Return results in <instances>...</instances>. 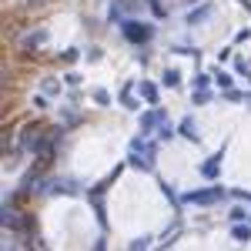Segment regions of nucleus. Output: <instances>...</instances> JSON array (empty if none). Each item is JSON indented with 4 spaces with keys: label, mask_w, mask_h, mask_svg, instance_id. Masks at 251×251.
<instances>
[{
    "label": "nucleus",
    "mask_w": 251,
    "mask_h": 251,
    "mask_svg": "<svg viewBox=\"0 0 251 251\" xmlns=\"http://www.w3.org/2000/svg\"><path fill=\"white\" fill-rule=\"evenodd\" d=\"M127 161L134 164L137 171H151V168H154V148H151V144H144V141H134Z\"/></svg>",
    "instance_id": "obj_1"
},
{
    "label": "nucleus",
    "mask_w": 251,
    "mask_h": 251,
    "mask_svg": "<svg viewBox=\"0 0 251 251\" xmlns=\"http://www.w3.org/2000/svg\"><path fill=\"white\" fill-rule=\"evenodd\" d=\"M221 194H225L221 188H204V191H188L181 201H184V204H191V208H204V204H218V201H221Z\"/></svg>",
    "instance_id": "obj_2"
},
{
    "label": "nucleus",
    "mask_w": 251,
    "mask_h": 251,
    "mask_svg": "<svg viewBox=\"0 0 251 251\" xmlns=\"http://www.w3.org/2000/svg\"><path fill=\"white\" fill-rule=\"evenodd\" d=\"M141 127H144V131H154L157 127L161 137H171V124H168V114H164V111H148V114L141 117Z\"/></svg>",
    "instance_id": "obj_3"
},
{
    "label": "nucleus",
    "mask_w": 251,
    "mask_h": 251,
    "mask_svg": "<svg viewBox=\"0 0 251 251\" xmlns=\"http://www.w3.org/2000/svg\"><path fill=\"white\" fill-rule=\"evenodd\" d=\"M124 14H141V0H114V3H111V20H117V24H121V20H124Z\"/></svg>",
    "instance_id": "obj_4"
},
{
    "label": "nucleus",
    "mask_w": 251,
    "mask_h": 251,
    "mask_svg": "<svg viewBox=\"0 0 251 251\" xmlns=\"http://www.w3.org/2000/svg\"><path fill=\"white\" fill-rule=\"evenodd\" d=\"M124 34H127V40H137V44L154 37V30H151L148 24H124Z\"/></svg>",
    "instance_id": "obj_5"
},
{
    "label": "nucleus",
    "mask_w": 251,
    "mask_h": 251,
    "mask_svg": "<svg viewBox=\"0 0 251 251\" xmlns=\"http://www.w3.org/2000/svg\"><path fill=\"white\" fill-rule=\"evenodd\" d=\"M218 171H221V154L208 157V161L201 164V174H204V177H218Z\"/></svg>",
    "instance_id": "obj_6"
},
{
    "label": "nucleus",
    "mask_w": 251,
    "mask_h": 251,
    "mask_svg": "<svg viewBox=\"0 0 251 251\" xmlns=\"http://www.w3.org/2000/svg\"><path fill=\"white\" fill-rule=\"evenodd\" d=\"M50 191H54V194H71V191H77V184H71V177H60V184L54 181Z\"/></svg>",
    "instance_id": "obj_7"
},
{
    "label": "nucleus",
    "mask_w": 251,
    "mask_h": 251,
    "mask_svg": "<svg viewBox=\"0 0 251 251\" xmlns=\"http://www.w3.org/2000/svg\"><path fill=\"white\" fill-rule=\"evenodd\" d=\"M3 251H27V248H24L20 234H7V238H3Z\"/></svg>",
    "instance_id": "obj_8"
},
{
    "label": "nucleus",
    "mask_w": 251,
    "mask_h": 251,
    "mask_svg": "<svg viewBox=\"0 0 251 251\" xmlns=\"http://www.w3.org/2000/svg\"><path fill=\"white\" fill-rule=\"evenodd\" d=\"M141 94H144V100H148V104H157V87H154V84L141 80Z\"/></svg>",
    "instance_id": "obj_9"
},
{
    "label": "nucleus",
    "mask_w": 251,
    "mask_h": 251,
    "mask_svg": "<svg viewBox=\"0 0 251 251\" xmlns=\"http://www.w3.org/2000/svg\"><path fill=\"white\" fill-rule=\"evenodd\" d=\"M208 14H211V7L204 3V7H198V10H191V14H188V24H201V20L208 17Z\"/></svg>",
    "instance_id": "obj_10"
},
{
    "label": "nucleus",
    "mask_w": 251,
    "mask_h": 251,
    "mask_svg": "<svg viewBox=\"0 0 251 251\" xmlns=\"http://www.w3.org/2000/svg\"><path fill=\"white\" fill-rule=\"evenodd\" d=\"M181 134L191 137V141H198V131H194V121H191V117H184V121H181Z\"/></svg>",
    "instance_id": "obj_11"
},
{
    "label": "nucleus",
    "mask_w": 251,
    "mask_h": 251,
    "mask_svg": "<svg viewBox=\"0 0 251 251\" xmlns=\"http://www.w3.org/2000/svg\"><path fill=\"white\" fill-rule=\"evenodd\" d=\"M231 234H234V241H248V238H251V228H248V225H238Z\"/></svg>",
    "instance_id": "obj_12"
},
{
    "label": "nucleus",
    "mask_w": 251,
    "mask_h": 251,
    "mask_svg": "<svg viewBox=\"0 0 251 251\" xmlns=\"http://www.w3.org/2000/svg\"><path fill=\"white\" fill-rule=\"evenodd\" d=\"M214 80H218V84H221V87H231V77H228V74H225V71H214Z\"/></svg>",
    "instance_id": "obj_13"
},
{
    "label": "nucleus",
    "mask_w": 251,
    "mask_h": 251,
    "mask_svg": "<svg viewBox=\"0 0 251 251\" xmlns=\"http://www.w3.org/2000/svg\"><path fill=\"white\" fill-rule=\"evenodd\" d=\"M124 107H137V100H134V91H131V87H124Z\"/></svg>",
    "instance_id": "obj_14"
},
{
    "label": "nucleus",
    "mask_w": 251,
    "mask_h": 251,
    "mask_svg": "<svg viewBox=\"0 0 251 251\" xmlns=\"http://www.w3.org/2000/svg\"><path fill=\"white\" fill-rule=\"evenodd\" d=\"M164 84L168 87H177V71H164Z\"/></svg>",
    "instance_id": "obj_15"
},
{
    "label": "nucleus",
    "mask_w": 251,
    "mask_h": 251,
    "mask_svg": "<svg viewBox=\"0 0 251 251\" xmlns=\"http://www.w3.org/2000/svg\"><path fill=\"white\" fill-rule=\"evenodd\" d=\"M148 248V238H141V241H134V245H127V251H144Z\"/></svg>",
    "instance_id": "obj_16"
},
{
    "label": "nucleus",
    "mask_w": 251,
    "mask_h": 251,
    "mask_svg": "<svg viewBox=\"0 0 251 251\" xmlns=\"http://www.w3.org/2000/svg\"><path fill=\"white\" fill-rule=\"evenodd\" d=\"M44 91H60V84L54 77H47V80H44Z\"/></svg>",
    "instance_id": "obj_17"
}]
</instances>
